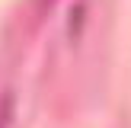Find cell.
Masks as SVG:
<instances>
[{
	"mask_svg": "<svg viewBox=\"0 0 131 128\" xmlns=\"http://www.w3.org/2000/svg\"><path fill=\"white\" fill-rule=\"evenodd\" d=\"M10 119H13V96L3 93L0 96V128H10Z\"/></svg>",
	"mask_w": 131,
	"mask_h": 128,
	"instance_id": "1",
	"label": "cell"
}]
</instances>
